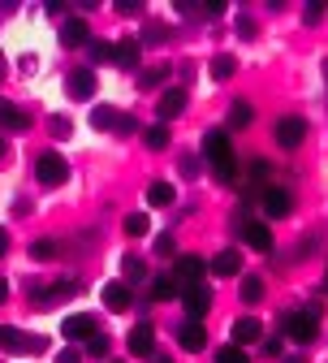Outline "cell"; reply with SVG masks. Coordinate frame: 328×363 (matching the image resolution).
<instances>
[{
  "mask_svg": "<svg viewBox=\"0 0 328 363\" xmlns=\"http://www.w3.org/2000/svg\"><path fill=\"white\" fill-rule=\"evenodd\" d=\"M203 152H208V160H212V173L229 186V182L238 177V160H233L229 134H225V130H208V134H203Z\"/></svg>",
  "mask_w": 328,
  "mask_h": 363,
  "instance_id": "obj_1",
  "label": "cell"
},
{
  "mask_svg": "<svg viewBox=\"0 0 328 363\" xmlns=\"http://www.w3.org/2000/svg\"><path fill=\"white\" fill-rule=\"evenodd\" d=\"M281 329H285V337H290V342H298V346H311V342L319 337V307L311 303V307H302V311H285V320H281Z\"/></svg>",
  "mask_w": 328,
  "mask_h": 363,
  "instance_id": "obj_2",
  "label": "cell"
},
{
  "mask_svg": "<svg viewBox=\"0 0 328 363\" xmlns=\"http://www.w3.org/2000/svg\"><path fill=\"white\" fill-rule=\"evenodd\" d=\"M181 307L191 311V320H203V315L212 311V286H208V281L181 286Z\"/></svg>",
  "mask_w": 328,
  "mask_h": 363,
  "instance_id": "obj_3",
  "label": "cell"
},
{
  "mask_svg": "<svg viewBox=\"0 0 328 363\" xmlns=\"http://www.w3.org/2000/svg\"><path fill=\"white\" fill-rule=\"evenodd\" d=\"M35 177L43 182V186H61V182L69 177V164L61 160V152H43L35 160Z\"/></svg>",
  "mask_w": 328,
  "mask_h": 363,
  "instance_id": "obj_4",
  "label": "cell"
},
{
  "mask_svg": "<svg viewBox=\"0 0 328 363\" xmlns=\"http://www.w3.org/2000/svg\"><path fill=\"white\" fill-rule=\"evenodd\" d=\"M259 203H264L268 220H281V216L294 212V195H290L285 186H264V191H259Z\"/></svg>",
  "mask_w": 328,
  "mask_h": 363,
  "instance_id": "obj_5",
  "label": "cell"
},
{
  "mask_svg": "<svg viewBox=\"0 0 328 363\" xmlns=\"http://www.w3.org/2000/svg\"><path fill=\"white\" fill-rule=\"evenodd\" d=\"M0 346H5L9 354H39V350L48 346V342H43V337H26L22 329H9V325H0Z\"/></svg>",
  "mask_w": 328,
  "mask_h": 363,
  "instance_id": "obj_6",
  "label": "cell"
},
{
  "mask_svg": "<svg viewBox=\"0 0 328 363\" xmlns=\"http://www.w3.org/2000/svg\"><path fill=\"white\" fill-rule=\"evenodd\" d=\"M203 272H208V259H203V255H177V259H173V277H177V286H195V281H203Z\"/></svg>",
  "mask_w": 328,
  "mask_h": 363,
  "instance_id": "obj_7",
  "label": "cell"
},
{
  "mask_svg": "<svg viewBox=\"0 0 328 363\" xmlns=\"http://www.w3.org/2000/svg\"><path fill=\"white\" fill-rule=\"evenodd\" d=\"M302 139H307V121H302V117H281V121H276V143L285 147V152L302 147Z\"/></svg>",
  "mask_w": 328,
  "mask_h": 363,
  "instance_id": "obj_8",
  "label": "cell"
},
{
  "mask_svg": "<svg viewBox=\"0 0 328 363\" xmlns=\"http://www.w3.org/2000/svg\"><path fill=\"white\" fill-rule=\"evenodd\" d=\"M100 329H96V315H86V311H78V315H65L61 320V337H69V342H86V337H96Z\"/></svg>",
  "mask_w": 328,
  "mask_h": 363,
  "instance_id": "obj_9",
  "label": "cell"
},
{
  "mask_svg": "<svg viewBox=\"0 0 328 363\" xmlns=\"http://www.w3.org/2000/svg\"><path fill=\"white\" fill-rule=\"evenodd\" d=\"M186 113V86H164V96L156 100V117L169 125L173 117H181Z\"/></svg>",
  "mask_w": 328,
  "mask_h": 363,
  "instance_id": "obj_10",
  "label": "cell"
},
{
  "mask_svg": "<svg viewBox=\"0 0 328 363\" xmlns=\"http://www.w3.org/2000/svg\"><path fill=\"white\" fill-rule=\"evenodd\" d=\"M130 354H134V359H152V354H156V329H152L147 320L130 329Z\"/></svg>",
  "mask_w": 328,
  "mask_h": 363,
  "instance_id": "obj_11",
  "label": "cell"
},
{
  "mask_svg": "<svg viewBox=\"0 0 328 363\" xmlns=\"http://www.w3.org/2000/svg\"><path fill=\"white\" fill-rule=\"evenodd\" d=\"M177 346H181V350H191V354H199V350L208 346V329H203V320H186V325L177 329Z\"/></svg>",
  "mask_w": 328,
  "mask_h": 363,
  "instance_id": "obj_12",
  "label": "cell"
},
{
  "mask_svg": "<svg viewBox=\"0 0 328 363\" xmlns=\"http://www.w3.org/2000/svg\"><path fill=\"white\" fill-rule=\"evenodd\" d=\"M242 242L251 251H272V230L268 220H242Z\"/></svg>",
  "mask_w": 328,
  "mask_h": 363,
  "instance_id": "obj_13",
  "label": "cell"
},
{
  "mask_svg": "<svg viewBox=\"0 0 328 363\" xmlns=\"http://www.w3.org/2000/svg\"><path fill=\"white\" fill-rule=\"evenodd\" d=\"M259 337H264V325L255 320V315H242V320H233V329H229V342L233 346H251Z\"/></svg>",
  "mask_w": 328,
  "mask_h": 363,
  "instance_id": "obj_14",
  "label": "cell"
},
{
  "mask_svg": "<svg viewBox=\"0 0 328 363\" xmlns=\"http://www.w3.org/2000/svg\"><path fill=\"white\" fill-rule=\"evenodd\" d=\"M69 96L74 100H91V96H96V69H74L69 74Z\"/></svg>",
  "mask_w": 328,
  "mask_h": 363,
  "instance_id": "obj_15",
  "label": "cell"
},
{
  "mask_svg": "<svg viewBox=\"0 0 328 363\" xmlns=\"http://www.w3.org/2000/svg\"><path fill=\"white\" fill-rule=\"evenodd\" d=\"M86 35H91L86 22H82V18H69V22L61 26V48H86V43H91Z\"/></svg>",
  "mask_w": 328,
  "mask_h": 363,
  "instance_id": "obj_16",
  "label": "cell"
},
{
  "mask_svg": "<svg viewBox=\"0 0 328 363\" xmlns=\"http://www.w3.org/2000/svg\"><path fill=\"white\" fill-rule=\"evenodd\" d=\"M100 298H104V307H108V311H125V307H130V298H134V290H130L125 281H108Z\"/></svg>",
  "mask_w": 328,
  "mask_h": 363,
  "instance_id": "obj_17",
  "label": "cell"
},
{
  "mask_svg": "<svg viewBox=\"0 0 328 363\" xmlns=\"http://www.w3.org/2000/svg\"><path fill=\"white\" fill-rule=\"evenodd\" d=\"M138 57H143V48H138V39H125L113 48V65L117 69H138Z\"/></svg>",
  "mask_w": 328,
  "mask_h": 363,
  "instance_id": "obj_18",
  "label": "cell"
},
{
  "mask_svg": "<svg viewBox=\"0 0 328 363\" xmlns=\"http://www.w3.org/2000/svg\"><path fill=\"white\" fill-rule=\"evenodd\" d=\"M208 268L216 272V277H238V272H242V255L229 247V251H220V255H216V259H212Z\"/></svg>",
  "mask_w": 328,
  "mask_h": 363,
  "instance_id": "obj_19",
  "label": "cell"
},
{
  "mask_svg": "<svg viewBox=\"0 0 328 363\" xmlns=\"http://www.w3.org/2000/svg\"><path fill=\"white\" fill-rule=\"evenodd\" d=\"M0 125H5V130H26L30 117H26V108H18L13 100H0Z\"/></svg>",
  "mask_w": 328,
  "mask_h": 363,
  "instance_id": "obj_20",
  "label": "cell"
},
{
  "mask_svg": "<svg viewBox=\"0 0 328 363\" xmlns=\"http://www.w3.org/2000/svg\"><path fill=\"white\" fill-rule=\"evenodd\" d=\"M177 294H181V286H177L173 272H169V277H156V281H152V298H156V303H169V298H177Z\"/></svg>",
  "mask_w": 328,
  "mask_h": 363,
  "instance_id": "obj_21",
  "label": "cell"
},
{
  "mask_svg": "<svg viewBox=\"0 0 328 363\" xmlns=\"http://www.w3.org/2000/svg\"><path fill=\"white\" fill-rule=\"evenodd\" d=\"M173 199H177V191L169 186V182H152V186H147V203L152 208H169Z\"/></svg>",
  "mask_w": 328,
  "mask_h": 363,
  "instance_id": "obj_22",
  "label": "cell"
},
{
  "mask_svg": "<svg viewBox=\"0 0 328 363\" xmlns=\"http://www.w3.org/2000/svg\"><path fill=\"white\" fill-rule=\"evenodd\" d=\"M91 125H96V130H117V125H121V113L108 108V104H96V113H91Z\"/></svg>",
  "mask_w": 328,
  "mask_h": 363,
  "instance_id": "obj_23",
  "label": "cell"
},
{
  "mask_svg": "<svg viewBox=\"0 0 328 363\" xmlns=\"http://www.w3.org/2000/svg\"><path fill=\"white\" fill-rule=\"evenodd\" d=\"M251 121H255V108H251L247 100H233V108H229V125H233V130H247Z\"/></svg>",
  "mask_w": 328,
  "mask_h": 363,
  "instance_id": "obj_24",
  "label": "cell"
},
{
  "mask_svg": "<svg viewBox=\"0 0 328 363\" xmlns=\"http://www.w3.org/2000/svg\"><path fill=\"white\" fill-rule=\"evenodd\" d=\"M121 277H125V286L143 281V277H147V264L138 259V255H125V259H121Z\"/></svg>",
  "mask_w": 328,
  "mask_h": 363,
  "instance_id": "obj_25",
  "label": "cell"
},
{
  "mask_svg": "<svg viewBox=\"0 0 328 363\" xmlns=\"http://www.w3.org/2000/svg\"><path fill=\"white\" fill-rule=\"evenodd\" d=\"M233 74H238V61H233L229 52H216V57H212V78L225 82V78H233Z\"/></svg>",
  "mask_w": 328,
  "mask_h": 363,
  "instance_id": "obj_26",
  "label": "cell"
},
{
  "mask_svg": "<svg viewBox=\"0 0 328 363\" xmlns=\"http://www.w3.org/2000/svg\"><path fill=\"white\" fill-rule=\"evenodd\" d=\"M169 139H173V134H169V125L160 121V125H147V134H143V143L152 147V152H164L169 147Z\"/></svg>",
  "mask_w": 328,
  "mask_h": 363,
  "instance_id": "obj_27",
  "label": "cell"
},
{
  "mask_svg": "<svg viewBox=\"0 0 328 363\" xmlns=\"http://www.w3.org/2000/svg\"><path fill=\"white\" fill-rule=\"evenodd\" d=\"M147 230H152L147 212H130V216H125V234H130V238H147Z\"/></svg>",
  "mask_w": 328,
  "mask_h": 363,
  "instance_id": "obj_28",
  "label": "cell"
},
{
  "mask_svg": "<svg viewBox=\"0 0 328 363\" xmlns=\"http://www.w3.org/2000/svg\"><path fill=\"white\" fill-rule=\"evenodd\" d=\"M164 78H169V65H152V69H143V74H138V86H143V91H156Z\"/></svg>",
  "mask_w": 328,
  "mask_h": 363,
  "instance_id": "obj_29",
  "label": "cell"
},
{
  "mask_svg": "<svg viewBox=\"0 0 328 363\" xmlns=\"http://www.w3.org/2000/svg\"><path fill=\"white\" fill-rule=\"evenodd\" d=\"M86 52H91V61H96V65H104V61H113V43L91 39V43H86Z\"/></svg>",
  "mask_w": 328,
  "mask_h": 363,
  "instance_id": "obj_30",
  "label": "cell"
},
{
  "mask_svg": "<svg viewBox=\"0 0 328 363\" xmlns=\"http://www.w3.org/2000/svg\"><path fill=\"white\" fill-rule=\"evenodd\" d=\"M216 363H251V359H247V350H242V346H233V342H229V346H220V350H216Z\"/></svg>",
  "mask_w": 328,
  "mask_h": 363,
  "instance_id": "obj_31",
  "label": "cell"
},
{
  "mask_svg": "<svg viewBox=\"0 0 328 363\" xmlns=\"http://www.w3.org/2000/svg\"><path fill=\"white\" fill-rule=\"evenodd\" d=\"M264 298V281L259 277H242V303H259Z\"/></svg>",
  "mask_w": 328,
  "mask_h": 363,
  "instance_id": "obj_32",
  "label": "cell"
},
{
  "mask_svg": "<svg viewBox=\"0 0 328 363\" xmlns=\"http://www.w3.org/2000/svg\"><path fill=\"white\" fill-rule=\"evenodd\" d=\"M57 251H61V247H57V242H52V238H39V242H35V247H30V255H35V259H52V255H57Z\"/></svg>",
  "mask_w": 328,
  "mask_h": 363,
  "instance_id": "obj_33",
  "label": "cell"
},
{
  "mask_svg": "<svg viewBox=\"0 0 328 363\" xmlns=\"http://www.w3.org/2000/svg\"><path fill=\"white\" fill-rule=\"evenodd\" d=\"M86 354H91V359H104V354H108V337H104V333L86 337Z\"/></svg>",
  "mask_w": 328,
  "mask_h": 363,
  "instance_id": "obj_34",
  "label": "cell"
},
{
  "mask_svg": "<svg viewBox=\"0 0 328 363\" xmlns=\"http://www.w3.org/2000/svg\"><path fill=\"white\" fill-rule=\"evenodd\" d=\"M48 130H52V134H57V139H69V134H74V121H69V117H61V113H57V117H52V121H48Z\"/></svg>",
  "mask_w": 328,
  "mask_h": 363,
  "instance_id": "obj_35",
  "label": "cell"
},
{
  "mask_svg": "<svg viewBox=\"0 0 328 363\" xmlns=\"http://www.w3.org/2000/svg\"><path fill=\"white\" fill-rule=\"evenodd\" d=\"M268 173H272V164H268V160H251V182H255V186H264Z\"/></svg>",
  "mask_w": 328,
  "mask_h": 363,
  "instance_id": "obj_36",
  "label": "cell"
},
{
  "mask_svg": "<svg viewBox=\"0 0 328 363\" xmlns=\"http://www.w3.org/2000/svg\"><path fill=\"white\" fill-rule=\"evenodd\" d=\"M164 35H169L164 26H147V30H143V39H138V48H143V43H164Z\"/></svg>",
  "mask_w": 328,
  "mask_h": 363,
  "instance_id": "obj_37",
  "label": "cell"
},
{
  "mask_svg": "<svg viewBox=\"0 0 328 363\" xmlns=\"http://www.w3.org/2000/svg\"><path fill=\"white\" fill-rule=\"evenodd\" d=\"M117 13H121V18H138V13H143V5H138V0H121Z\"/></svg>",
  "mask_w": 328,
  "mask_h": 363,
  "instance_id": "obj_38",
  "label": "cell"
},
{
  "mask_svg": "<svg viewBox=\"0 0 328 363\" xmlns=\"http://www.w3.org/2000/svg\"><path fill=\"white\" fill-rule=\"evenodd\" d=\"M156 255H177V242H173L169 234H160V238H156Z\"/></svg>",
  "mask_w": 328,
  "mask_h": 363,
  "instance_id": "obj_39",
  "label": "cell"
},
{
  "mask_svg": "<svg viewBox=\"0 0 328 363\" xmlns=\"http://www.w3.org/2000/svg\"><path fill=\"white\" fill-rule=\"evenodd\" d=\"M281 350H285V346H281V337H268V342H264V354H268V359H281Z\"/></svg>",
  "mask_w": 328,
  "mask_h": 363,
  "instance_id": "obj_40",
  "label": "cell"
},
{
  "mask_svg": "<svg viewBox=\"0 0 328 363\" xmlns=\"http://www.w3.org/2000/svg\"><path fill=\"white\" fill-rule=\"evenodd\" d=\"M238 35H242V39H255V22H251V18H238Z\"/></svg>",
  "mask_w": 328,
  "mask_h": 363,
  "instance_id": "obj_41",
  "label": "cell"
},
{
  "mask_svg": "<svg viewBox=\"0 0 328 363\" xmlns=\"http://www.w3.org/2000/svg\"><path fill=\"white\" fill-rule=\"evenodd\" d=\"M302 18H307V22H311V26H315V22H319V18H324V5H307V13H302Z\"/></svg>",
  "mask_w": 328,
  "mask_h": 363,
  "instance_id": "obj_42",
  "label": "cell"
},
{
  "mask_svg": "<svg viewBox=\"0 0 328 363\" xmlns=\"http://www.w3.org/2000/svg\"><path fill=\"white\" fill-rule=\"evenodd\" d=\"M57 363H82V354H78V350H69V346H65V350H61V354H57Z\"/></svg>",
  "mask_w": 328,
  "mask_h": 363,
  "instance_id": "obj_43",
  "label": "cell"
},
{
  "mask_svg": "<svg viewBox=\"0 0 328 363\" xmlns=\"http://www.w3.org/2000/svg\"><path fill=\"white\" fill-rule=\"evenodd\" d=\"M195 169H199V160H195V156H181V173H186V177H195Z\"/></svg>",
  "mask_w": 328,
  "mask_h": 363,
  "instance_id": "obj_44",
  "label": "cell"
},
{
  "mask_svg": "<svg viewBox=\"0 0 328 363\" xmlns=\"http://www.w3.org/2000/svg\"><path fill=\"white\" fill-rule=\"evenodd\" d=\"M5 298H9V281H5V277H0V303H5Z\"/></svg>",
  "mask_w": 328,
  "mask_h": 363,
  "instance_id": "obj_45",
  "label": "cell"
},
{
  "mask_svg": "<svg viewBox=\"0 0 328 363\" xmlns=\"http://www.w3.org/2000/svg\"><path fill=\"white\" fill-rule=\"evenodd\" d=\"M5 251H9V234H5V230H0V255H5Z\"/></svg>",
  "mask_w": 328,
  "mask_h": 363,
  "instance_id": "obj_46",
  "label": "cell"
},
{
  "mask_svg": "<svg viewBox=\"0 0 328 363\" xmlns=\"http://www.w3.org/2000/svg\"><path fill=\"white\" fill-rule=\"evenodd\" d=\"M152 359H156V363H173V359H169V354H152Z\"/></svg>",
  "mask_w": 328,
  "mask_h": 363,
  "instance_id": "obj_47",
  "label": "cell"
},
{
  "mask_svg": "<svg viewBox=\"0 0 328 363\" xmlns=\"http://www.w3.org/2000/svg\"><path fill=\"white\" fill-rule=\"evenodd\" d=\"M285 363H307V359H302V354H290V359H285Z\"/></svg>",
  "mask_w": 328,
  "mask_h": 363,
  "instance_id": "obj_48",
  "label": "cell"
},
{
  "mask_svg": "<svg viewBox=\"0 0 328 363\" xmlns=\"http://www.w3.org/2000/svg\"><path fill=\"white\" fill-rule=\"evenodd\" d=\"M324 298H328V272H324Z\"/></svg>",
  "mask_w": 328,
  "mask_h": 363,
  "instance_id": "obj_49",
  "label": "cell"
},
{
  "mask_svg": "<svg viewBox=\"0 0 328 363\" xmlns=\"http://www.w3.org/2000/svg\"><path fill=\"white\" fill-rule=\"evenodd\" d=\"M0 156H5V139H0Z\"/></svg>",
  "mask_w": 328,
  "mask_h": 363,
  "instance_id": "obj_50",
  "label": "cell"
}]
</instances>
